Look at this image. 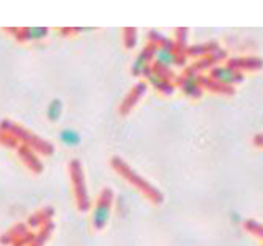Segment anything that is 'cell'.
Listing matches in <instances>:
<instances>
[{
	"mask_svg": "<svg viewBox=\"0 0 263 246\" xmlns=\"http://www.w3.org/2000/svg\"><path fill=\"white\" fill-rule=\"evenodd\" d=\"M7 32L15 34L14 37L18 42H35L46 39L50 30L47 27H25V29H7Z\"/></svg>",
	"mask_w": 263,
	"mask_h": 246,
	"instance_id": "3957f363",
	"label": "cell"
},
{
	"mask_svg": "<svg viewBox=\"0 0 263 246\" xmlns=\"http://www.w3.org/2000/svg\"><path fill=\"white\" fill-rule=\"evenodd\" d=\"M0 129H2L4 133L10 134L12 138H15L17 141L24 142V146L30 147V149H35L42 154H50L54 151L52 146H50L47 141H42L39 136L32 134L29 129H25L21 124H15V122H12V121H2L0 122Z\"/></svg>",
	"mask_w": 263,
	"mask_h": 246,
	"instance_id": "6da1fadb",
	"label": "cell"
},
{
	"mask_svg": "<svg viewBox=\"0 0 263 246\" xmlns=\"http://www.w3.org/2000/svg\"><path fill=\"white\" fill-rule=\"evenodd\" d=\"M64 112V104L61 99H52L47 104V109H46V116L50 122H59L61 121V116Z\"/></svg>",
	"mask_w": 263,
	"mask_h": 246,
	"instance_id": "ba28073f",
	"label": "cell"
},
{
	"mask_svg": "<svg viewBox=\"0 0 263 246\" xmlns=\"http://www.w3.org/2000/svg\"><path fill=\"white\" fill-rule=\"evenodd\" d=\"M232 221L233 223H240L241 221V216L238 211H232Z\"/></svg>",
	"mask_w": 263,
	"mask_h": 246,
	"instance_id": "8fae6325",
	"label": "cell"
},
{
	"mask_svg": "<svg viewBox=\"0 0 263 246\" xmlns=\"http://www.w3.org/2000/svg\"><path fill=\"white\" fill-rule=\"evenodd\" d=\"M59 141H61V144L66 147H78L82 141V136L78 129L66 127L59 133Z\"/></svg>",
	"mask_w": 263,
	"mask_h": 246,
	"instance_id": "277c9868",
	"label": "cell"
},
{
	"mask_svg": "<svg viewBox=\"0 0 263 246\" xmlns=\"http://www.w3.org/2000/svg\"><path fill=\"white\" fill-rule=\"evenodd\" d=\"M149 59V55H147V52H143L136 61H134V64H133V74H136V75H139V74H143V72H146L147 70V67H149V64H147L146 61Z\"/></svg>",
	"mask_w": 263,
	"mask_h": 246,
	"instance_id": "9c48e42d",
	"label": "cell"
},
{
	"mask_svg": "<svg viewBox=\"0 0 263 246\" xmlns=\"http://www.w3.org/2000/svg\"><path fill=\"white\" fill-rule=\"evenodd\" d=\"M184 92L186 94H190V96H198V94H200V87H198V84L193 81V79H188V82H186L184 84Z\"/></svg>",
	"mask_w": 263,
	"mask_h": 246,
	"instance_id": "30bf717a",
	"label": "cell"
},
{
	"mask_svg": "<svg viewBox=\"0 0 263 246\" xmlns=\"http://www.w3.org/2000/svg\"><path fill=\"white\" fill-rule=\"evenodd\" d=\"M111 218V201L107 196H102L92 211V226L96 230H102Z\"/></svg>",
	"mask_w": 263,
	"mask_h": 246,
	"instance_id": "7a4b0ae2",
	"label": "cell"
},
{
	"mask_svg": "<svg viewBox=\"0 0 263 246\" xmlns=\"http://www.w3.org/2000/svg\"><path fill=\"white\" fill-rule=\"evenodd\" d=\"M240 74H236L233 69H230V67H216L213 70V77L216 81H220V82H224V84H233L236 81H240L241 77H238Z\"/></svg>",
	"mask_w": 263,
	"mask_h": 246,
	"instance_id": "52a82bcc",
	"label": "cell"
},
{
	"mask_svg": "<svg viewBox=\"0 0 263 246\" xmlns=\"http://www.w3.org/2000/svg\"><path fill=\"white\" fill-rule=\"evenodd\" d=\"M155 59L161 67H171V66H175V64H178L176 62L178 57L170 47H158L155 50Z\"/></svg>",
	"mask_w": 263,
	"mask_h": 246,
	"instance_id": "5b68a950",
	"label": "cell"
},
{
	"mask_svg": "<svg viewBox=\"0 0 263 246\" xmlns=\"http://www.w3.org/2000/svg\"><path fill=\"white\" fill-rule=\"evenodd\" d=\"M18 154H21V158L25 164H27L32 171H35V173H39L42 169V166H41V161L37 159V156L34 154V151L30 149V147L27 146H21L18 147Z\"/></svg>",
	"mask_w": 263,
	"mask_h": 246,
	"instance_id": "8992f818",
	"label": "cell"
}]
</instances>
